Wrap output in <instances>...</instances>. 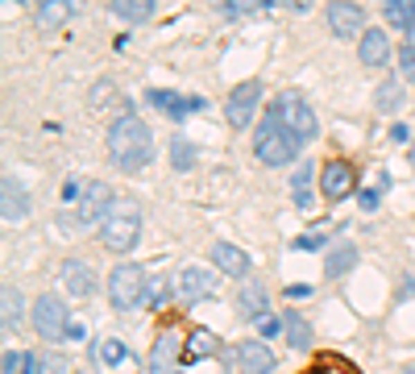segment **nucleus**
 <instances>
[{
	"label": "nucleus",
	"instance_id": "1",
	"mask_svg": "<svg viewBox=\"0 0 415 374\" xmlns=\"http://www.w3.org/2000/svg\"><path fill=\"white\" fill-rule=\"evenodd\" d=\"M108 154H112V162L125 175H137L154 158V133H150V125L141 117H133V112H121L108 125Z\"/></svg>",
	"mask_w": 415,
	"mask_h": 374
},
{
	"label": "nucleus",
	"instance_id": "2",
	"mask_svg": "<svg viewBox=\"0 0 415 374\" xmlns=\"http://www.w3.org/2000/svg\"><path fill=\"white\" fill-rule=\"evenodd\" d=\"M100 241L112 254H129L141 241V204L133 196H116L108 216L100 221Z\"/></svg>",
	"mask_w": 415,
	"mask_h": 374
},
{
	"label": "nucleus",
	"instance_id": "3",
	"mask_svg": "<svg viewBox=\"0 0 415 374\" xmlns=\"http://www.w3.org/2000/svg\"><path fill=\"white\" fill-rule=\"evenodd\" d=\"M299 146H303V142L279 121L274 108H270V112L258 121V129H254V154H258V162H266V167H287V162H295Z\"/></svg>",
	"mask_w": 415,
	"mask_h": 374
},
{
	"label": "nucleus",
	"instance_id": "4",
	"mask_svg": "<svg viewBox=\"0 0 415 374\" xmlns=\"http://www.w3.org/2000/svg\"><path fill=\"white\" fill-rule=\"evenodd\" d=\"M145 271L137 266V262H116L112 266V275H108V300H112V308L116 312H133V308H141L145 304Z\"/></svg>",
	"mask_w": 415,
	"mask_h": 374
},
{
	"label": "nucleus",
	"instance_id": "5",
	"mask_svg": "<svg viewBox=\"0 0 415 374\" xmlns=\"http://www.w3.org/2000/svg\"><path fill=\"white\" fill-rule=\"evenodd\" d=\"M270 108L279 112V121H283L299 142H312V137H316V129H320V125H316V108H312L299 92H283Z\"/></svg>",
	"mask_w": 415,
	"mask_h": 374
},
{
	"label": "nucleus",
	"instance_id": "6",
	"mask_svg": "<svg viewBox=\"0 0 415 374\" xmlns=\"http://www.w3.org/2000/svg\"><path fill=\"white\" fill-rule=\"evenodd\" d=\"M29 325L42 341H62L67 329H71V316H67V304L58 296H37L33 300V312H29Z\"/></svg>",
	"mask_w": 415,
	"mask_h": 374
},
{
	"label": "nucleus",
	"instance_id": "7",
	"mask_svg": "<svg viewBox=\"0 0 415 374\" xmlns=\"http://www.w3.org/2000/svg\"><path fill=\"white\" fill-rule=\"evenodd\" d=\"M112 200H116V192H112L104 179H91V183L79 192V200H75V225H79V229H87V225H100V221L108 216Z\"/></svg>",
	"mask_w": 415,
	"mask_h": 374
},
{
	"label": "nucleus",
	"instance_id": "8",
	"mask_svg": "<svg viewBox=\"0 0 415 374\" xmlns=\"http://www.w3.org/2000/svg\"><path fill=\"white\" fill-rule=\"evenodd\" d=\"M170 287H175V300H183V304H204V300L216 296V275L204 271V266H183V271L170 279Z\"/></svg>",
	"mask_w": 415,
	"mask_h": 374
},
{
	"label": "nucleus",
	"instance_id": "9",
	"mask_svg": "<svg viewBox=\"0 0 415 374\" xmlns=\"http://www.w3.org/2000/svg\"><path fill=\"white\" fill-rule=\"evenodd\" d=\"M258 104H262V83H258V79L237 83V87H233V96H229V104H224L229 125H233V129H249V121H254Z\"/></svg>",
	"mask_w": 415,
	"mask_h": 374
},
{
	"label": "nucleus",
	"instance_id": "10",
	"mask_svg": "<svg viewBox=\"0 0 415 374\" xmlns=\"http://www.w3.org/2000/svg\"><path fill=\"white\" fill-rule=\"evenodd\" d=\"M324 21H328V29H333L337 37L366 33V8H362L357 0H333L328 12H324Z\"/></svg>",
	"mask_w": 415,
	"mask_h": 374
},
{
	"label": "nucleus",
	"instance_id": "11",
	"mask_svg": "<svg viewBox=\"0 0 415 374\" xmlns=\"http://www.w3.org/2000/svg\"><path fill=\"white\" fill-rule=\"evenodd\" d=\"M233 362H237V374H274V354L266 341H237Z\"/></svg>",
	"mask_w": 415,
	"mask_h": 374
},
{
	"label": "nucleus",
	"instance_id": "12",
	"mask_svg": "<svg viewBox=\"0 0 415 374\" xmlns=\"http://www.w3.org/2000/svg\"><path fill=\"white\" fill-rule=\"evenodd\" d=\"M320 192H324L328 200H345V196L353 192V167H349L345 158L324 162V171H320Z\"/></svg>",
	"mask_w": 415,
	"mask_h": 374
},
{
	"label": "nucleus",
	"instance_id": "13",
	"mask_svg": "<svg viewBox=\"0 0 415 374\" xmlns=\"http://www.w3.org/2000/svg\"><path fill=\"white\" fill-rule=\"evenodd\" d=\"M212 262H216V271L229 275V279H245L249 266H254V258H249L241 246H233V241H216V246H212Z\"/></svg>",
	"mask_w": 415,
	"mask_h": 374
},
{
	"label": "nucleus",
	"instance_id": "14",
	"mask_svg": "<svg viewBox=\"0 0 415 374\" xmlns=\"http://www.w3.org/2000/svg\"><path fill=\"white\" fill-rule=\"evenodd\" d=\"M0 216H4V225H17V221L29 216V196H25V187L17 179L0 183Z\"/></svg>",
	"mask_w": 415,
	"mask_h": 374
},
{
	"label": "nucleus",
	"instance_id": "15",
	"mask_svg": "<svg viewBox=\"0 0 415 374\" xmlns=\"http://www.w3.org/2000/svg\"><path fill=\"white\" fill-rule=\"evenodd\" d=\"M357 58H362L366 67L391 62V37H387V29H366L362 42H357Z\"/></svg>",
	"mask_w": 415,
	"mask_h": 374
},
{
	"label": "nucleus",
	"instance_id": "16",
	"mask_svg": "<svg viewBox=\"0 0 415 374\" xmlns=\"http://www.w3.org/2000/svg\"><path fill=\"white\" fill-rule=\"evenodd\" d=\"M62 287H67L71 296L87 300V296L96 291V275H91V266L79 262V258H67V262H62Z\"/></svg>",
	"mask_w": 415,
	"mask_h": 374
},
{
	"label": "nucleus",
	"instance_id": "17",
	"mask_svg": "<svg viewBox=\"0 0 415 374\" xmlns=\"http://www.w3.org/2000/svg\"><path fill=\"white\" fill-rule=\"evenodd\" d=\"M29 4H33V17H37L42 29H62L71 21V12H75L71 0H29Z\"/></svg>",
	"mask_w": 415,
	"mask_h": 374
},
{
	"label": "nucleus",
	"instance_id": "18",
	"mask_svg": "<svg viewBox=\"0 0 415 374\" xmlns=\"http://www.w3.org/2000/svg\"><path fill=\"white\" fill-rule=\"evenodd\" d=\"M279 321H283V337H287L291 350H312V325L299 312H283Z\"/></svg>",
	"mask_w": 415,
	"mask_h": 374
},
{
	"label": "nucleus",
	"instance_id": "19",
	"mask_svg": "<svg viewBox=\"0 0 415 374\" xmlns=\"http://www.w3.org/2000/svg\"><path fill=\"white\" fill-rule=\"evenodd\" d=\"M175 354H179V337H175V333H162V337L154 341V350H150V374H170Z\"/></svg>",
	"mask_w": 415,
	"mask_h": 374
},
{
	"label": "nucleus",
	"instance_id": "20",
	"mask_svg": "<svg viewBox=\"0 0 415 374\" xmlns=\"http://www.w3.org/2000/svg\"><path fill=\"white\" fill-rule=\"evenodd\" d=\"M21 316H25L21 291H17V287H4V291H0V325H4V333H12V329L21 325Z\"/></svg>",
	"mask_w": 415,
	"mask_h": 374
},
{
	"label": "nucleus",
	"instance_id": "21",
	"mask_svg": "<svg viewBox=\"0 0 415 374\" xmlns=\"http://www.w3.org/2000/svg\"><path fill=\"white\" fill-rule=\"evenodd\" d=\"M266 304H270V300H266V287H262V283H249V287L237 291V308H241L245 316H254V321L266 316Z\"/></svg>",
	"mask_w": 415,
	"mask_h": 374
},
{
	"label": "nucleus",
	"instance_id": "22",
	"mask_svg": "<svg viewBox=\"0 0 415 374\" xmlns=\"http://www.w3.org/2000/svg\"><path fill=\"white\" fill-rule=\"evenodd\" d=\"M150 104H158L162 112H170V117H187V108H204V100H175V92H162V87H154L150 92Z\"/></svg>",
	"mask_w": 415,
	"mask_h": 374
},
{
	"label": "nucleus",
	"instance_id": "23",
	"mask_svg": "<svg viewBox=\"0 0 415 374\" xmlns=\"http://www.w3.org/2000/svg\"><path fill=\"white\" fill-rule=\"evenodd\" d=\"M183 354H187V362H200V358L216 354V337H212L208 329H195V333L183 341Z\"/></svg>",
	"mask_w": 415,
	"mask_h": 374
},
{
	"label": "nucleus",
	"instance_id": "24",
	"mask_svg": "<svg viewBox=\"0 0 415 374\" xmlns=\"http://www.w3.org/2000/svg\"><path fill=\"white\" fill-rule=\"evenodd\" d=\"M108 8L121 21H145L154 12V0H108Z\"/></svg>",
	"mask_w": 415,
	"mask_h": 374
},
{
	"label": "nucleus",
	"instance_id": "25",
	"mask_svg": "<svg viewBox=\"0 0 415 374\" xmlns=\"http://www.w3.org/2000/svg\"><path fill=\"white\" fill-rule=\"evenodd\" d=\"M403 83H395V79H387L378 92H374V104H378V112H399L403 108Z\"/></svg>",
	"mask_w": 415,
	"mask_h": 374
},
{
	"label": "nucleus",
	"instance_id": "26",
	"mask_svg": "<svg viewBox=\"0 0 415 374\" xmlns=\"http://www.w3.org/2000/svg\"><path fill=\"white\" fill-rule=\"evenodd\" d=\"M353 262H357V250L345 241V246H337V250L328 254V262H324V275H328V279H341V275H345Z\"/></svg>",
	"mask_w": 415,
	"mask_h": 374
},
{
	"label": "nucleus",
	"instance_id": "27",
	"mask_svg": "<svg viewBox=\"0 0 415 374\" xmlns=\"http://www.w3.org/2000/svg\"><path fill=\"white\" fill-rule=\"evenodd\" d=\"M382 8H387V21L395 29H412L415 25V0H382Z\"/></svg>",
	"mask_w": 415,
	"mask_h": 374
},
{
	"label": "nucleus",
	"instance_id": "28",
	"mask_svg": "<svg viewBox=\"0 0 415 374\" xmlns=\"http://www.w3.org/2000/svg\"><path fill=\"white\" fill-rule=\"evenodd\" d=\"M96 358H100L104 366H121V362L129 358V350H125V341H116V337H104V341L96 346Z\"/></svg>",
	"mask_w": 415,
	"mask_h": 374
},
{
	"label": "nucleus",
	"instance_id": "29",
	"mask_svg": "<svg viewBox=\"0 0 415 374\" xmlns=\"http://www.w3.org/2000/svg\"><path fill=\"white\" fill-rule=\"evenodd\" d=\"M33 366H37V358H33V354L8 350V354H4V366H0V371H4V374H33Z\"/></svg>",
	"mask_w": 415,
	"mask_h": 374
},
{
	"label": "nucleus",
	"instance_id": "30",
	"mask_svg": "<svg viewBox=\"0 0 415 374\" xmlns=\"http://www.w3.org/2000/svg\"><path fill=\"white\" fill-rule=\"evenodd\" d=\"M67 371H71V358H62V354H42L37 366H33V374H67Z\"/></svg>",
	"mask_w": 415,
	"mask_h": 374
},
{
	"label": "nucleus",
	"instance_id": "31",
	"mask_svg": "<svg viewBox=\"0 0 415 374\" xmlns=\"http://www.w3.org/2000/svg\"><path fill=\"white\" fill-rule=\"evenodd\" d=\"M170 158H175V167H179V171H191V167H195V150H191L183 137H175V142H170Z\"/></svg>",
	"mask_w": 415,
	"mask_h": 374
},
{
	"label": "nucleus",
	"instance_id": "32",
	"mask_svg": "<svg viewBox=\"0 0 415 374\" xmlns=\"http://www.w3.org/2000/svg\"><path fill=\"white\" fill-rule=\"evenodd\" d=\"M308 179H312V171L303 167V171L295 175V204H299V208H308V204H312V192H308Z\"/></svg>",
	"mask_w": 415,
	"mask_h": 374
},
{
	"label": "nucleus",
	"instance_id": "33",
	"mask_svg": "<svg viewBox=\"0 0 415 374\" xmlns=\"http://www.w3.org/2000/svg\"><path fill=\"white\" fill-rule=\"evenodd\" d=\"M399 71H403L407 83H415V46H403V50H399Z\"/></svg>",
	"mask_w": 415,
	"mask_h": 374
},
{
	"label": "nucleus",
	"instance_id": "34",
	"mask_svg": "<svg viewBox=\"0 0 415 374\" xmlns=\"http://www.w3.org/2000/svg\"><path fill=\"white\" fill-rule=\"evenodd\" d=\"M162 300H166V279H150V287H145V304L158 308Z\"/></svg>",
	"mask_w": 415,
	"mask_h": 374
},
{
	"label": "nucleus",
	"instance_id": "35",
	"mask_svg": "<svg viewBox=\"0 0 415 374\" xmlns=\"http://www.w3.org/2000/svg\"><path fill=\"white\" fill-rule=\"evenodd\" d=\"M258 333H262V337H279V333H283V321H274V316H262V321H258Z\"/></svg>",
	"mask_w": 415,
	"mask_h": 374
},
{
	"label": "nucleus",
	"instance_id": "36",
	"mask_svg": "<svg viewBox=\"0 0 415 374\" xmlns=\"http://www.w3.org/2000/svg\"><path fill=\"white\" fill-rule=\"evenodd\" d=\"M266 0H229V12H254V8H262Z\"/></svg>",
	"mask_w": 415,
	"mask_h": 374
},
{
	"label": "nucleus",
	"instance_id": "37",
	"mask_svg": "<svg viewBox=\"0 0 415 374\" xmlns=\"http://www.w3.org/2000/svg\"><path fill=\"white\" fill-rule=\"evenodd\" d=\"M324 241H328V237H324V233H316V237H299L295 246H299V250H320Z\"/></svg>",
	"mask_w": 415,
	"mask_h": 374
},
{
	"label": "nucleus",
	"instance_id": "38",
	"mask_svg": "<svg viewBox=\"0 0 415 374\" xmlns=\"http://www.w3.org/2000/svg\"><path fill=\"white\" fill-rule=\"evenodd\" d=\"M283 296H287V300H308V296H312V287H303V283H295V287H287Z\"/></svg>",
	"mask_w": 415,
	"mask_h": 374
},
{
	"label": "nucleus",
	"instance_id": "39",
	"mask_svg": "<svg viewBox=\"0 0 415 374\" xmlns=\"http://www.w3.org/2000/svg\"><path fill=\"white\" fill-rule=\"evenodd\" d=\"M67 337H71V341H83V337H87V325H83V321H71Z\"/></svg>",
	"mask_w": 415,
	"mask_h": 374
},
{
	"label": "nucleus",
	"instance_id": "40",
	"mask_svg": "<svg viewBox=\"0 0 415 374\" xmlns=\"http://www.w3.org/2000/svg\"><path fill=\"white\" fill-rule=\"evenodd\" d=\"M362 208H370V212L378 208V187H370V192H362Z\"/></svg>",
	"mask_w": 415,
	"mask_h": 374
},
{
	"label": "nucleus",
	"instance_id": "41",
	"mask_svg": "<svg viewBox=\"0 0 415 374\" xmlns=\"http://www.w3.org/2000/svg\"><path fill=\"white\" fill-rule=\"evenodd\" d=\"M62 200H79V183H75V179H71V183L62 187Z\"/></svg>",
	"mask_w": 415,
	"mask_h": 374
},
{
	"label": "nucleus",
	"instance_id": "42",
	"mask_svg": "<svg viewBox=\"0 0 415 374\" xmlns=\"http://www.w3.org/2000/svg\"><path fill=\"white\" fill-rule=\"evenodd\" d=\"M283 4L295 8V12H308V8H312V0H283Z\"/></svg>",
	"mask_w": 415,
	"mask_h": 374
},
{
	"label": "nucleus",
	"instance_id": "43",
	"mask_svg": "<svg viewBox=\"0 0 415 374\" xmlns=\"http://www.w3.org/2000/svg\"><path fill=\"white\" fill-rule=\"evenodd\" d=\"M391 137H395V142H407L412 133H407V125H395V129H391Z\"/></svg>",
	"mask_w": 415,
	"mask_h": 374
},
{
	"label": "nucleus",
	"instance_id": "44",
	"mask_svg": "<svg viewBox=\"0 0 415 374\" xmlns=\"http://www.w3.org/2000/svg\"><path fill=\"white\" fill-rule=\"evenodd\" d=\"M407 46H415V25L407 29Z\"/></svg>",
	"mask_w": 415,
	"mask_h": 374
},
{
	"label": "nucleus",
	"instance_id": "45",
	"mask_svg": "<svg viewBox=\"0 0 415 374\" xmlns=\"http://www.w3.org/2000/svg\"><path fill=\"white\" fill-rule=\"evenodd\" d=\"M403 374H415V366H407V371H403Z\"/></svg>",
	"mask_w": 415,
	"mask_h": 374
}]
</instances>
